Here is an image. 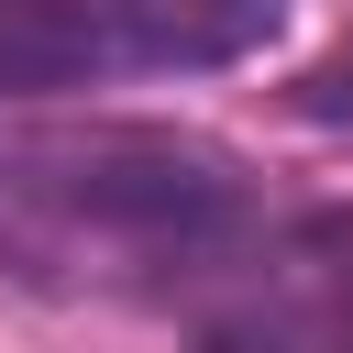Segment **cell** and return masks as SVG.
<instances>
[{"label":"cell","mask_w":353,"mask_h":353,"mask_svg":"<svg viewBox=\"0 0 353 353\" xmlns=\"http://www.w3.org/2000/svg\"><path fill=\"white\" fill-rule=\"evenodd\" d=\"M143 55H176V66H210V55H243L265 22H276V0H99Z\"/></svg>","instance_id":"2"},{"label":"cell","mask_w":353,"mask_h":353,"mask_svg":"<svg viewBox=\"0 0 353 353\" xmlns=\"http://www.w3.org/2000/svg\"><path fill=\"white\" fill-rule=\"evenodd\" d=\"M99 0H0V88H66L77 66H99Z\"/></svg>","instance_id":"1"},{"label":"cell","mask_w":353,"mask_h":353,"mask_svg":"<svg viewBox=\"0 0 353 353\" xmlns=\"http://www.w3.org/2000/svg\"><path fill=\"white\" fill-rule=\"evenodd\" d=\"M342 77H353V66H342ZM342 77H320V88H342Z\"/></svg>","instance_id":"3"}]
</instances>
